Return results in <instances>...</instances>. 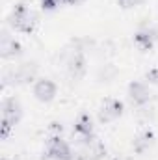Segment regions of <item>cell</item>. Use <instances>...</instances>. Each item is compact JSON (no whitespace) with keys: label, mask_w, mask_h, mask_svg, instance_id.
I'll return each mask as SVG.
<instances>
[{"label":"cell","mask_w":158,"mask_h":160,"mask_svg":"<svg viewBox=\"0 0 158 160\" xmlns=\"http://www.w3.org/2000/svg\"><path fill=\"white\" fill-rule=\"evenodd\" d=\"M36 22V17L34 13L26 8V6H17L13 15H11V24L17 28V30H22V32H30L32 26Z\"/></svg>","instance_id":"6da1fadb"},{"label":"cell","mask_w":158,"mask_h":160,"mask_svg":"<svg viewBox=\"0 0 158 160\" xmlns=\"http://www.w3.org/2000/svg\"><path fill=\"white\" fill-rule=\"evenodd\" d=\"M19 116H21L19 101L13 99V97L4 99V102H2V121H6L9 125H15V121L19 119Z\"/></svg>","instance_id":"7a4b0ae2"},{"label":"cell","mask_w":158,"mask_h":160,"mask_svg":"<svg viewBox=\"0 0 158 160\" xmlns=\"http://www.w3.org/2000/svg\"><path fill=\"white\" fill-rule=\"evenodd\" d=\"M128 93H130L132 102H134V104H138V106L147 104V102H149V99H151V91H149V88H147L143 82H134V84H130Z\"/></svg>","instance_id":"3957f363"},{"label":"cell","mask_w":158,"mask_h":160,"mask_svg":"<svg viewBox=\"0 0 158 160\" xmlns=\"http://www.w3.org/2000/svg\"><path fill=\"white\" fill-rule=\"evenodd\" d=\"M34 95H36L39 101H50V99H54V95H56V86L47 78L37 80L36 86H34Z\"/></svg>","instance_id":"277c9868"},{"label":"cell","mask_w":158,"mask_h":160,"mask_svg":"<svg viewBox=\"0 0 158 160\" xmlns=\"http://www.w3.org/2000/svg\"><path fill=\"white\" fill-rule=\"evenodd\" d=\"M121 102L117 101H106L104 104H102V108H101V112H99V119L101 121H114L117 119L119 116H121Z\"/></svg>","instance_id":"5b68a950"},{"label":"cell","mask_w":158,"mask_h":160,"mask_svg":"<svg viewBox=\"0 0 158 160\" xmlns=\"http://www.w3.org/2000/svg\"><path fill=\"white\" fill-rule=\"evenodd\" d=\"M0 48H2V56L4 58H11V56H15V54H19V43L13 39L6 30L2 32V41H0Z\"/></svg>","instance_id":"8992f818"},{"label":"cell","mask_w":158,"mask_h":160,"mask_svg":"<svg viewBox=\"0 0 158 160\" xmlns=\"http://www.w3.org/2000/svg\"><path fill=\"white\" fill-rule=\"evenodd\" d=\"M15 73H17V80L19 82H32L36 73H37V65L34 62H26V63L19 65L15 69Z\"/></svg>","instance_id":"52a82bcc"},{"label":"cell","mask_w":158,"mask_h":160,"mask_svg":"<svg viewBox=\"0 0 158 160\" xmlns=\"http://www.w3.org/2000/svg\"><path fill=\"white\" fill-rule=\"evenodd\" d=\"M75 130H77L78 136L91 138V130H93V127H91V119H89L87 116H82V118L77 121V125H75Z\"/></svg>","instance_id":"ba28073f"},{"label":"cell","mask_w":158,"mask_h":160,"mask_svg":"<svg viewBox=\"0 0 158 160\" xmlns=\"http://www.w3.org/2000/svg\"><path fill=\"white\" fill-rule=\"evenodd\" d=\"M136 41L143 47V48H149L155 41V30H141L138 36H136Z\"/></svg>","instance_id":"9c48e42d"},{"label":"cell","mask_w":158,"mask_h":160,"mask_svg":"<svg viewBox=\"0 0 158 160\" xmlns=\"http://www.w3.org/2000/svg\"><path fill=\"white\" fill-rule=\"evenodd\" d=\"M116 67L114 65H102L101 69H99V78L102 80V82H110V80L116 77Z\"/></svg>","instance_id":"30bf717a"},{"label":"cell","mask_w":158,"mask_h":160,"mask_svg":"<svg viewBox=\"0 0 158 160\" xmlns=\"http://www.w3.org/2000/svg\"><path fill=\"white\" fill-rule=\"evenodd\" d=\"M149 143H151V134H149V132H141V134L134 140V147H136L138 151H143L145 147H149Z\"/></svg>","instance_id":"8fae6325"},{"label":"cell","mask_w":158,"mask_h":160,"mask_svg":"<svg viewBox=\"0 0 158 160\" xmlns=\"http://www.w3.org/2000/svg\"><path fill=\"white\" fill-rule=\"evenodd\" d=\"M60 2H63V0H43V6H45V8H54V6H58Z\"/></svg>","instance_id":"7c38bea8"},{"label":"cell","mask_w":158,"mask_h":160,"mask_svg":"<svg viewBox=\"0 0 158 160\" xmlns=\"http://www.w3.org/2000/svg\"><path fill=\"white\" fill-rule=\"evenodd\" d=\"M63 2H71V4H77V2H82V0H63Z\"/></svg>","instance_id":"4fadbf2b"},{"label":"cell","mask_w":158,"mask_h":160,"mask_svg":"<svg viewBox=\"0 0 158 160\" xmlns=\"http://www.w3.org/2000/svg\"><path fill=\"white\" fill-rule=\"evenodd\" d=\"M155 39L158 41V28H156V30H155Z\"/></svg>","instance_id":"5bb4252c"}]
</instances>
